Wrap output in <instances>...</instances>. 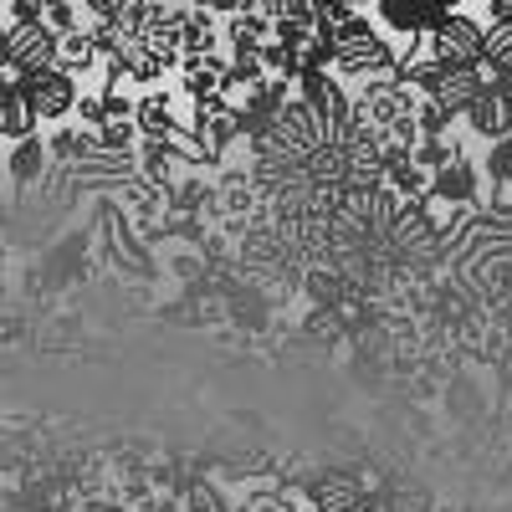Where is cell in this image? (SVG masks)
I'll return each mask as SVG.
<instances>
[{
	"instance_id": "cell-1",
	"label": "cell",
	"mask_w": 512,
	"mask_h": 512,
	"mask_svg": "<svg viewBox=\"0 0 512 512\" xmlns=\"http://www.w3.org/2000/svg\"><path fill=\"white\" fill-rule=\"evenodd\" d=\"M400 72V47L395 36L364 11L333 31V77L338 82H374V77H395Z\"/></svg>"
},
{
	"instance_id": "cell-2",
	"label": "cell",
	"mask_w": 512,
	"mask_h": 512,
	"mask_svg": "<svg viewBox=\"0 0 512 512\" xmlns=\"http://www.w3.org/2000/svg\"><path fill=\"white\" fill-rule=\"evenodd\" d=\"M415 108H420V93L410 88L405 77H374V82H364L359 98H354V118H364L369 128H379V134L410 123Z\"/></svg>"
},
{
	"instance_id": "cell-3",
	"label": "cell",
	"mask_w": 512,
	"mask_h": 512,
	"mask_svg": "<svg viewBox=\"0 0 512 512\" xmlns=\"http://www.w3.org/2000/svg\"><path fill=\"white\" fill-rule=\"evenodd\" d=\"M487 16H472V11H451L431 36H420V47L431 52L436 62L446 67H461V62H482L487 57Z\"/></svg>"
},
{
	"instance_id": "cell-4",
	"label": "cell",
	"mask_w": 512,
	"mask_h": 512,
	"mask_svg": "<svg viewBox=\"0 0 512 512\" xmlns=\"http://www.w3.org/2000/svg\"><path fill=\"white\" fill-rule=\"evenodd\" d=\"M21 88H26L31 108L41 113V123H67V118H77L82 77H72L67 67H36V72L21 77Z\"/></svg>"
},
{
	"instance_id": "cell-5",
	"label": "cell",
	"mask_w": 512,
	"mask_h": 512,
	"mask_svg": "<svg viewBox=\"0 0 512 512\" xmlns=\"http://www.w3.org/2000/svg\"><path fill=\"white\" fill-rule=\"evenodd\" d=\"M57 52H62V36L47 21L6 26V82H21L36 67H57Z\"/></svg>"
},
{
	"instance_id": "cell-6",
	"label": "cell",
	"mask_w": 512,
	"mask_h": 512,
	"mask_svg": "<svg viewBox=\"0 0 512 512\" xmlns=\"http://www.w3.org/2000/svg\"><path fill=\"white\" fill-rule=\"evenodd\" d=\"M175 77H180V93L190 103L226 98V88H231V52H190Z\"/></svg>"
},
{
	"instance_id": "cell-7",
	"label": "cell",
	"mask_w": 512,
	"mask_h": 512,
	"mask_svg": "<svg viewBox=\"0 0 512 512\" xmlns=\"http://www.w3.org/2000/svg\"><path fill=\"white\" fill-rule=\"evenodd\" d=\"M487 88H492L487 67H482V62H461V67H446V72H441V88H436L431 98H441V103H446V108L461 118V113L472 108Z\"/></svg>"
},
{
	"instance_id": "cell-8",
	"label": "cell",
	"mask_w": 512,
	"mask_h": 512,
	"mask_svg": "<svg viewBox=\"0 0 512 512\" xmlns=\"http://www.w3.org/2000/svg\"><path fill=\"white\" fill-rule=\"evenodd\" d=\"M134 118H139V128H144V139H175L180 128H185V118H180V108H175V93H164V88H144Z\"/></svg>"
},
{
	"instance_id": "cell-9",
	"label": "cell",
	"mask_w": 512,
	"mask_h": 512,
	"mask_svg": "<svg viewBox=\"0 0 512 512\" xmlns=\"http://www.w3.org/2000/svg\"><path fill=\"white\" fill-rule=\"evenodd\" d=\"M461 118H466V128H472L482 144H497V139L512 134V103H507L497 88H487V93H482L472 108H466Z\"/></svg>"
},
{
	"instance_id": "cell-10",
	"label": "cell",
	"mask_w": 512,
	"mask_h": 512,
	"mask_svg": "<svg viewBox=\"0 0 512 512\" xmlns=\"http://www.w3.org/2000/svg\"><path fill=\"white\" fill-rule=\"evenodd\" d=\"M477 190H482V169L466 159V154H456L441 175H431V195L446 200V205H472Z\"/></svg>"
},
{
	"instance_id": "cell-11",
	"label": "cell",
	"mask_w": 512,
	"mask_h": 512,
	"mask_svg": "<svg viewBox=\"0 0 512 512\" xmlns=\"http://www.w3.org/2000/svg\"><path fill=\"white\" fill-rule=\"evenodd\" d=\"M36 128H41V113L31 108L26 88H21V82H6V88H0V134H6V144L31 139Z\"/></svg>"
},
{
	"instance_id": "cell-12",
	"label": "cell",
	"mask_w": 512,
	"mask_h": 512,
	"mask_svg": "<svg viewBox=\"0 0 512 512\" xmlns=\"http://www.w3.org/2000/svg\"><path fill=\"white\" fill-rule=\"evenodd\" d=\"M57 67H67L72 77H93V72H103V67H108V52L98 47L93 26H82V31H67V36H62Z\"/></svg>"
},
{
	"instance_id": "cell-13",
	"label": "cell",
	"mask_w": 512,
	"mask_h": 512,
	"mask_svg": "<svg viewBox=\"0 0 512 512\" xmlns=\"http://www.w3.org/2000/svg\"><path fill=\"white\" fill-rule=\"evenodd\" d=\"M190 52H226V16L185 6V57Z\"/></svg>"
},
{
	"instance_id": "cell-14",
	"label": "cell",
	"mask_w": 512,
	"mask_h": 512,
	"mask_svg": "<svg viewBox=\"0 0 512 512\" xmlns=\"http://www.w3.org/2000/svg\"><path fill=\"white\" fill-rule=\"evenodd\" d=\"M47 159H52V144L41 139V134H31V139H16V144H11L6 169H11V180H16V185H31V180H41Z\"/></svg>"
},
{
	"instance_id": "cell-15",
	"label": "cell",
	"mask_w": 512,
	"mask_h": 512,
	"mask_svg": "<svg viewBox=\"0 0 512 512\" xmlns=\"http://www.w3.org/2000/svg\"><path fill=\"white\" fill-rule=\"evenodd\" d=\"M313 502H318L323 512H354L364 497H359L354 477H328V482H318V487H313Z\"/></svg>"
},
{
	"instance_id": "cell-16",
	"label": "cell",
	"mask_w": 512,
	"mask_h": 512,
	"mask_svg": "<svg viewBox=\"0 0 512 512\" xmlns=\"http://www.w3.org/2000/svg\"><path fill=\"white\" fill-rule=\"evenodd\" d=\"M482 67H487V77H492V82L512 77V21L487 31V57H482Z\"/></svg>"
},
{
	"instance_id": "cell-17",
	"label": "cell",
	"mask_w": 512,
	"mask_h": 512,
	"mask_svg": "<svg viewBox=\"0 0 512 512\" xmlns=\"http://www.w3.org/2000/svg\"><path fill=\"white\" fill-rule=\"evenodd\" d=\"M451 118H456V113H451L441 98H420V108H415V123H420V134H425V139H446Z\"/></svg>"
},
{
	"instance_id": "cell-18",
	"label": "cell",
	"mask_w": 512,
	"mask_h": 512,
	"mask_svg": "<svg viewBox=\"0 0 512 512\" xmlns=\"http://www.w3.org/2000/svg\"><path fill=\"white\" fill-rule=\"evenodd\" d=\"M482 175L492 180V185H512V134L507 139H497V144H487V159H482Z\"/></svg>"
},
{
	"instance_id": "cell-19",
	"label": "cell",
	"mask_w": 512,
	"mask_h": 512,
	"mask_svg": "<svg viewBox=\"0 0 512 512\" xmlns=\"http://www.w3.org/2000/svg\"><path fill=\"white\" fill-rule=\"evenodd\" d=\"M456 154H461V149H456L451 139H420V144H415V164L425 169V175H441Z\"/></svg>"
},
{
	"instance_id": "cell-20",
	"label": "cell",
	"mask_w": 512,
	"mask_h": 512,
	"mask_svg": "<svg viewBox=\"0 0 512 512\" xmlns=\"http://www.w3.org/2000/svg\"><path fill=\"white\" fill-rule=\"evenodd\" d=\"M41 21H47L57 36L82 31V0H47V11H41Z\"/></svg>"
},
{
	"instance_id": "cell-21",
	"label": "cell",
	"mask_w": 512,
	"mask_h": 512,
	"mask_svg": "<svg viewBox=\"0 0 512 512\" xmlns=\"http://www.w3.org/2000/svg\"><path fill=\"white\" fill-rule=\"evenodd\" d=\"M221 205H226V216H246V210H251V180L231 175V180L221 185Z\"/></svg>"
},
{
	"instance_id": "cell-22",
	"label": "cell",
	"mask_w": 512,
	"mask_h": 512,
	"mask_svg": "<svg viewBox=\"0 0 512 512\" xmlns=\"http://www.w3.org/2000/svg\"><path fill=\"white\" fill-rule=\"evenodd\" d=\"M134 6H139V0H82V16H88V21H118Z\"/></svg>"
},
{
	"instance_id": "cell-23",
	"label": "cell",
	"mask_w": 512,
	"mask_h": 512,
	"mask_svg": "<svg viewBox=\"0 0 512 512\" xmlns=\"http://www.w3.org/2000/svg\"><path fill=\"white\" fill-rule=\"evenodd\" d=\"M185 6H200V11H216V16H236V11H246L251 0H185Z\"/></svg>"
},
{
	"instance_id": "cell-24",
	"label": "cell",
	"mask_w": 512,
	"mask_h": 512,
	"mask_svg": "<svg viewBox=\"0 0 512 512\" xmlns=\"http://www.w3.org/2000/svg\"><path fill=\"white\" fill-rule=\"evenodd\" d=\"M492 88H497V93H502V98L512 103V77H502V82H492Z\"/></svg>"
},
{
	"instance_id": "cell-25",
	"label": "cell",
	"mask_w": 512,
	"mask_h": 512,
	"mask_svg": "<svg viewBox=\"0 0 512 512\" xmlns=\"http://www.w3.org/2000/svg\"><path fill=\"white\" fill-rule=\"evenodd\" d=\"M354 512H390V507H384V502H359Z\"/></svg>"
},
{
	"instance_id": "cell-26",
	"label": "cell",
	"mask_w": 512,
	"mask_h": 512,
	"mask_svg": "<svg viewBox=\"0 0 512 512\" xmlns=\"http://www.w3.org/2000/svg\"><path fill=\"white\" fill-rule=\"evenodd\" d=\"M354 6H359V11H369V6H379V0H354Z\"/></svg>"
},
{
	"instance_id": "cell-27",
	"label": "cell",
	"mask_w": 512,
	"mask_h": 512,
	"mask_svg": "<svg viewBox=\"0 0 512 512\" xmlns=\"http://www.w3.org/2000/svg\"><path fill=\"white\" fill-rule=\"evenodd\" d=\"M303 512H323V507H318V502H313V507H303Z\"/></svg>"
}]
</instances>
